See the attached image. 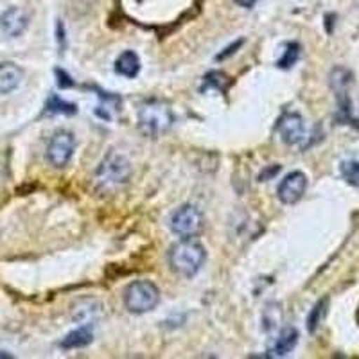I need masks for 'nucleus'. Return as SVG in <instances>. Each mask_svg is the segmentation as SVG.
<instances>
[{
  "mask_svg": "<svg viewBox=\"0 0 359 359\" xmlns=\"http://www.w3.org/2000/svg\"><path fill=\"white\" fill-rule=\"evenodd\" d=\"M205 261H207V250L192 237H185L169 250V266L180 277H194Z\"/></svg>",
  "mask_w": 359,
  "mask_h": 359,
  "instance_id": "f257e3e1",
  "label": "nucleus"
},
{
  "mask_svg": "<svg viewBox=\"0 0 359 359\" xmlns=\"http://www.w3.org/2000/svg\"><path fill=\"white\" fill-rule=\"evenodd\" d=\"M131 165L126 156L111 151L104 156L95 171V184L102 191H114L130 180Z\"/></svg>",
  "mask_w": 359,
  "mask_h": 359,
  "instance_id": "f03ea898",
  "label": "nucleus"
},
{
  "mask_svg": "<svg viewBox=\"0 0 359 359\" xmlns=\"http://www.w3.org/2000/svg\"><path fill=\"white\" fill-rule=\"evenodd\" d=\"M160 302L158 287L149 280H135L124 291V306L130 313L144 314L155 309Z\"/></svg>",
  "mask_w": 359,
  "mask_h": 359,
  "instance_id": "7ed1b4c3",
  "label": "nucleus"
},
{
  "mask_svg": "<svg viewBox=\"0 0 359 359\" xmlns=\"http://www.w3.org/2000/svg\"><path fill=\"white\" fill-rule=\"evenodd\" d=\"M172 123V114L165 102L147 101L139 110V128L147 137H158Z\"/></svg>",
  "mask_w": 359,
  "mask_h": 359,
  "instance_id": "20e7f679",
  "label": "nucleus"
},
{
  "mask_svg": "<svg viewBox=\"0 0 359 359\" xmlns=\"http://www.w3.org/2000/svg\"><path fill=\"white\" fill-rule=\"evenodd\" d=\"M171 230L180 236L182 239L185 237H196L203 230V214L194 205H182L176 208L175 214L171 216Z\"/></svg>",
  "mask_w": 359,
  "mask_h": 359,
  "instance_id": "39448f33",
  "label": "nucleus"
},
{
  "mask_svg": "<svg viewBox=\"0 0 359 359\" xmlns=\"http://www.w3.org/2000/svg\"><path fill=\"white\" fill-rule=\"evenodd\" d=\"M76 149V140H74L72 133L69 131H57L53 139L49 140L47 146V160L53 163L54 168H65L67 163L70 162Z\"/></svg>",
  "mask_w": 359,
  "mask_h": 359,
  "instance_id": "423d86ee",
  "label": "nucleus"
},
{
  "mask_svg": "<svg viewBox=\"0 0 359 359\" xmlns=\"http://www.w3.org/2000/svg\"><path fill=\"white\" fill-rule=\"evenodd\" d=\"M307 189V176L302 171H293L282 180L277 189L278 200L284 205H294L302 200Z\"/></svg>",
  "mask_w": 359,
  "mask_h": 359,
  "instance_id": "0eeeda50",
  "label": "nucleus"
},
{
  "mask_svg": "<svg viewBox=\"0 0 359 359\" xmlns=\"http://www.w3.org/2000/svg\"><path fill=\"white\" fill-rule=\"evenodd\" d=\"M278 135L287 146L302 142L304 135H306V124H304L302 115L294 114V111L284 115L278 123Z\"/></svg>",
  "mask_w": 359,
  "mask_h": 359,
  "instance_id": "6e6552de",
  "label": "nucleus"
},
{
  "mask_svg": "<svg viewBox=\"0 0 359 359\" xmlns=\"http://www.w3.org/2000/svg\"><path fill=\"white\" fill-rule=\"evenodd\" d=\"M27 27V15L20 8H9L0 17V31L8 36H20Z\"/></svg>",
  "mask_w": 359,
  "mask_h": 359,
  "instance_id": "1a4fd4ad",
  "label": "nucleus"
},
{
  "mask_svg": "<svg viewBox=\"0 0 359 359\" xmlns=\"http://www.w3.org/2000/svg\"><path fill=\"white\" fill-rule=\"evenodd\" d=\"M22 78H24V72L20 67L11 62L0 63V94H9L13 90H17Z\"/></svg>",
  "mask_w": 359,
  "mask_h": 359,
  "instance_id": "9d476101",
  "label": "nucleus"
},
{
  "mask_svg": "<svg viewBox=\"0 0 359 359\" xmlns=\"http://www.w3.org/2000/svg\"><path fill=\"white\" fill-rule=\"evenodd\" d=\"M115 72L124 78H135L140 72V60L133 50H126L117 57L115 62Z\"/></svg>",
  "mask_w": 359,
  "mask_h": 359,
  "instance_id": "9b49d317",
  "label": "nucleus"
},
{
  "mask_svg": "<svg viewBox=\"0 0 359 359\" xmlns=\"http://www.w3.org/2000/svg\"><path fill=\"white\" fill-rule=\"evenodd\" d=\"M298 343V331L293 329V327H287L284 331L280 332L278 336L277 343H275L273 347V354L275 355H287L294 347H297Z\"/></svg>",
  "mask_w": 359,
  "mask_h": 359,
  "instance_id": "f8f14e48",
  "label": "nucleus"
},
{
  "mask_svg": "<svg viewBox=\"0 0 359 359\" xmlns=\"http://www.w3.org/2000/svg\"><path fill=\"white\" fill-rule=\"evenodd\" d=\"M92 339H94V334L90 331V327L83 325L81 329H76L70 334H67L60 345H62V348H79L86 347L88 343H92Z\"/></svg>",
  "mask_w": 359,
  "mask_h": 359,
  "instance_id": "ddd939ff",
  "label": "nucleus"
},
{
  "mask_svg": "<svg viewBox=\"0 0 359 359\" xmlns=\"http://www.w3.org/2000/svg\"><path fill=\"white\" fill-rule=\"evenodd\" d=\"M351 85H352L351 70L341 69V67H338V69L332 70L331 86H332V90H334L338 97H347L348 86H351Z\"/></svg>",
  "mask_w": 359,
  "mask_h": 359,
  "instance_id": "4468645a",
  "label": "nucleus"
},
{
  "mask_svg": "<svg viewBox=\"0 0 359 359\" xmlns=\"http://www.w3.org/2000/svg\"><path fill=\"white\" fill-rule=\"evenodd\" d=\"M101 313L102 309L97 302H90V307H86V302H83L81 307L76 309V313H74V320L86 323V325H92L101 316Z\"/></svg>",
  "mask_w": 359,
  "mask_h": 359,
  "instance_id": "2eb2a0df",
  "label": "nucleus"
},
{
  "mask_svg": "<svg viewBox=\"0 0 359 359\" xmlns=\"http://www.w3.org/2000/svg\"><path fill=\"white\" fill-rule=\"evenodd\" d=\"M327 306H329V300L323 298V300H320V302L313 307L309 318H307V331L316 332V329L320 327V323H322L323 316H325L327 313Z\"/></svg>",
  "mask_w": 359,
  "mask_h": 359,
  "instance_id": "dca6fc26",
  "label": "nucleus"
},
{
  "mask_svg": "<svg viewBox=\"0 0 359 359\" xmlns=\"http://www.w3.org/2000/svg\"><path fill=\"white\" fill-rule=\"evenodd\" d=\"M298 57H300V45L297 41H290L286 43V50L282 57L277 62V67L278 69H291L298 62Z\"/></svg>",
  "mask_w": 359,
  "mask_h": 359,
  "instance_id": "f3484780",
  "label": "nucleus"
},
{
  "mask_svg": "<svg viewBox=\"0 0 359 359\" xmlns=\"http://www.w3.org/2000/svg\"><path fill=\"white\" fill-rule=\"evenodd\" d=\"M49 114H67V115H72L78 111L76 104L72 102H65L62 97H57V95H53V97L47 101V110Z\"/></svg>",
  "mask_w": 359,
  "mask_h": 359,
  "instance_id": "a211bd4d",
  "label": "nucleus"
},
{
  "mask_svg": "<svg viewBox=\"0 0 359 359\" xmlns=\"http://www.w3.org/2000/svg\"><path fill=\"white\" fill-rule=\"evenodd\" d=\"M339 171H341L343 180H345L347 184L354 185V187H359V162H355V160L343 162Z\"/></svg>",
  "mask_w": 359,
  "mask_h": 359,
  "instance_id": "6ab92c4d",
  "label": "nucleus"
},
{
  "mask_svg": "<svg viewBox=\"0 0 359 359\" xmlns=\"http://www.w3.org/2000/svg\"><path fill=\"white\" fill-rule=\"evenodd\" d=\"M56 74H57V78H60V81H57L60 88H70V86L74 85V83L70 81L69 74H65L63 70H56Z\"/></svg>",
  "mask_w": 359,
  "mask_h": 359,
  "instance_id": "aec40b11",
  "label": "nucleus"
},
{
  "mask_svg": "<svg viewBox=\"0 0 359 359\" xmlns=\"http://www.w3.org/2000/svg\"><path fill=\"white\" fill-rule=\"evenodd\" d=\"M243 41H236V43L232 45V47H229V49H226V53H223V54H219V56H217V60H223V57H226V56H230V54H233V49H237V47H239V45H241Z\"/></svg>",
  "mask_w": 359,
  "mask_h": 359,
  "instance_id": "412c9836",
  "label": "nucleus"
},
{
  "mask_svg": "<svg viewBox=\"0 0 359 359\" xmlns=\"http://www.w3.org/2000/svg\"><path fill=\"white\" fill-rule=\"evenodd\" d=\"M236 4H239L241 8L250 9V8H253V6L257 4V0H236Z\"/></svg>",
  "mask_w": 359,
  "mask_h": 359,
  "instance_id": "4be33fe9",
  "label": "nucleus"
}]
</instances>
